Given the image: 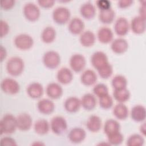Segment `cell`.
I'll list each match as a JSON object with an SVG mask.
<instances>
[{
  "instance_id": "cell-1",
  "label": "cell",
  "mask_w": 146,
  "mask_h": 146,
  "mask_svg": "<svg viewBox=\"0 0 146 146\" xmlns=\"http://www.w3.org/2000/svg\"><path fill=\"white\" fill-rule=\"evenodd\" d=\"M25 68L23 60L19 56L9 58L6 64V69L9 74L13 76H18L22 74Z\"/></svg>"
},
{
  "instance_id": "cell-2",
  "label": "cell",
  "mask_w": 146,
  "mask_h": 146,
  "mask_svg": "<svg viewBox=\"0 0 146 146\" xmlns=\"http://www.w3.org/2000/svg\"><path fill=\"white\" fill-rule=\"evenodd\" d=\"M17 129L16 117L10 113L3 115L0 121L1 135H9L14 133Z\"/></svg>"
},
{
  "instance_id": "cell-3",
  "label": "cell",
  "mask_w": 146,
  "mask_h": 146,
  "mask_svg": "<svg viewBox=\"0 0 146 146\" xmlns=\"http://www.w3.org/2000/svg\"><path fill=\"white\" fill-rule=\"evenodd\" d=\"M42 62L46 67L48 69L54 70L58 68L60 65L61 58L58 52L55 51L50 50L44 54Z\"/></svg>"
},
{
  "instance_id": "cell-4",
  "label": "cell",
  "mask_w": 146,
  "mask_h": 146,
  "mask_svg": "<svg viewBox=\"0 0 146 146\" xmlns=\"http://www.w3.org/2000/svg\"><path fill=\"white\" fill-rule=\"evenodd\" d=\"M52 17L53 21L56 24L63 25L70 21L71 12L68 8L59 6L53 10Z\"/></svg>"
},
{
  "instance_id": "cell-5",
  "label": "cell",
  "mask_w": 146,
  "mask_h": 146,
  "mask_svg": "<svg viewBox=\"0 0 146 146\" xmlns=\"http://www.w3.org/2000/svg\"><path fill=\"white\" fill-rule=\"evenodd\" d=\"M50 129L56 135H61L67 129V123L64 117L62 116H55L52 118L50 123Z\"/></svg>"
},
{
  "instance_id": "cell-6",
  "label": "cell",
  "mask_w": 146,
  "mask_h": 146,
  "mask_svg": "<svg viewBox=\"0 0 146 146\" xmlns=\"http://www.w3.org/2000/svg\"><path fill=\"white\" fill-rule=\"evenodd\" d=\"M14 43L15 46L21 50H28L33 46L34 39L29 34H20L15 37Z\"/></svg>"
},
{
  "instance_id": "cell-7",
  "label": "cell",
  "mask_w": 146,
  "mask_h": 146,
  "mask_svg": "<svg viewBox=\"0 0 146 146\" xmlns=\"http://www.w3.org/2000/svg\"><path fill=\"white\" fill-rule=\"evenodd\" d=\"M23 13L25 18L30 22H35L38 20L40 15L39 8L34 3H26L23 8Z\"/></svg>"
},
{
  "instance_id": "cell-8",
  "label": "cell",
  "mask_w": 146,
  "mask_h": 146,
  "mask_svg": "<svg viewBox=\"0 0 146 146\" xmlns=\"http://www.w3.org/2000/svg\"><path fill=\"white\" fill-rule=\"evenodd\" d=\"M1 88L2 91L9 95H15L20 91V85L13 78H6L1 83Z\"/></svg>"
},
{
  "instance_id": "cell-9",
  "label": "cell",
  "mask_w": 146,
  "mask_h": 146,
  "mask_svg": "<svg viewBox=\"0 0 146 146\" xmlns=\"http://www.w3.org/2000/svg\"><path fill=\"white\" fill-rule=\"evenodd\" d=\"M70 66L71 70L75 72L83 71L86 65L85 57L80 54H75L70 59Z\"/></svg>"
},
{
  "instance_id": "cell-10",
  "label": "cell",
  "mask_w": 146,
  "mask_h": 146,
  "mask_svg": "<svg viewBox=\"0 0 146 146\" xmlns=\"http://www.w3.org/2000/svg\"><path fill=\"white\" fill-rule=\"evenodd\" d=\"M91 62L92 66L98 70L109 63L108 58L106 53L102 51L95 52L91 57Z\"/></svg>"
},
{
  "instance_id": "cell-11",
  "label": "cell",
  "mask_w": 146,
  "mask_h": 146,
  "mask_svg": "<svg viewBox=\"0 0 146 146\" xmlns=\"http://www.w3.org/2000/svg\"><path fill=\"white\" fill-rule=\"evenodd\" d=\"M129 27L134 34H143L145 31V18L140 15L133 17L129 23Z\"/></svg>"
},
{
  "instance_id": "cell-12",
  "label": "cell",
  "mask_w": 146,
  "mask_h": 146,
  "mask_svg": "<svg viewBox=\"0 0 146 146\" xmlns=\"http://www.w3.org/2000/svg\"><path fill=\"white\" fill-rule=\"evenodd\" d=\"M17 128L20 131L29 130L33 124L31 116L27 113H21L16 117Z\"/></svg>"
},
{
  "instance_id": "cell-13",
  "label": "cell",
  "mask_w": 146,
  "mask_h": 146,
  "mask_svg": "<svg viewBox=\"0 0 146 146\" xmlns=\"http://www.w3.org/2000/svg\"><path fill=\"white\" fill-rule=\"evenodd\" d=\"M130 29L129 23L128 20L124 17L118 18L114 24V31L120 36L127 35Z\"/></svg>"
},
{
  "instance_id": "cell-14",
  "label": "cell",
  "mask_w": 146,
  "mask_h": 146,
  "mask_svg": "<svg viewBox=\"0 0 146 146\" xmlns=\"http://www.w3.org/2000/svg\"><path fill=\"white\" fill-rule=\"evenodd\" d=\"M86 137L85 130L80 127H74L72 128L68 135V138L71 143L79 144L84 141Z\"/></svg>"
},
{
  "instance_id": "cell-15",
  "label": "cell",
  "mask_w": 146,
  "mask_h": 146,
  "mask_svg": "<svg viewBox=\"0 0 146 146\" xmlns=\"http://www.w3.org/2000/svg\"><path fill=\"white\" fill-rule=\"evenodd\" d=\"M46 92L48 98L51 99H58L63 95V90L62 86L57 83H50L46 87Z\"/></svg>"
},
{
  "instance_id": "cell-16",
  "label": "cell",
  "mask_w": 146,
  "mask_h": 146,
  "mask_svg": "<svg viewBox=\"0 0 146 146\" xmlns=\"http://www.w3.org/2000/svg\"><path fill=\"white\" fill-rule=\"evenodd\" d=\"M37 109L39 112L43 115H50L52 113L55 108L52 100L49 99H42L37 103Z\"/></svg>"
},
{
  "instance_id": "cell-17",
  "label": "cell",
  "mask_w": 146,
  "mask_h": 146,
  "mask_svg": "<svg viewBox=\"0 0 146 146\" xmlns=\"http://www.w3.org/2000/svg\"><path fill=\"white\" fill-rule=\"evenodd\" d=\"M73 78L72 70L66 67L60 68L56 74L57 80L60 84L64 85L70 83L73 80Z\"/></svg>"
},
{
  "instance_id": "cell-18",
  "label": "cell",
  "mask_w": 146,
  "mask_h": 146,
  "mask_svg": "<svg viewBox=\"0 0 146 146\" xmlns=\"http://www.w3.org/2000/svg\"><path fill=\"white\" fill-rule=\"evenodd\" d=\"M85 27L84 22L79 18L74 17L70 20L68 25V30L73 35L81 34Z\"/></svg>"
},
{
  "instance_id": "cell-19",
  "label": "cell",
  "mask_w": 146,
  "mask_h": 146,
  "mask_svg": "<svg viewBox=\"0 0 146 146\" xmlns=\"http://www.w3.org/2000/svg\"><path fill=\"white\" fill-rule=\"evenodd\" d=\"M111 48L117 54H122L125 52L128 48V43L123 38H117L111 42Z\"/></svg>"
},
{
  "instance_id": "cell-20",
  "label": "cell",
  "mask_w": 146,
  "mask_h": 146,
  "mask_svg": "<svg viewBox=\"0 0 146 146\" xmlns=\"http://www.w3.org/2000/svg\"><path fill=\"white\" fill-rule=\"evenodd\" d=\"M28 96L32 99H39L43 94L44 89L43 86L38 82L30 83L26 89Z\"/></svg>"
},
{
  "instance_id": "cell-21",
  "label": "cell",
  "mask_w": 146,
  "mask_h": 146,
  "mask_svg": "<svg viewBox=\"0 0 146 146\" xmlns=\"http://www.w3.org/2000/svg\"><path fill=\"white\" fill-rule=\"evenodd\" d=\"M98 40L103 44H108L113 40V33L112 30L108 27H100L97 33Z\"/></svg>"
},
{
  "instance_id": "cell-22",
  "label": "cell",
  "mask_w": 146,
  "mask_h": 146,
  "mask_svg": "<svg viewBox=\"0 0 146 146\" xmlns=\"http://www.w3.org/2000/svg\"><path fill=\"white\" fill-rule=\"evenodd\" d=\"M81 106L87 110L92 111L95 109L97 104V99L96 96L91 93L85 94L80 99Z\"/></svg>"
},
{
  "instance_id": "cell-23",
  "label": "cell",
  "mask_w": 146,
  "mask_h": 146,
  "mask_svg": "<svg viewBox=\"0 0 146 146\" xmlns=\"http://www.w3.org/2000/svg\"><path fill=\"white\" fill-rule=\"evenodd\" d=\"M130 116L133 121L143 122L145 120L146 117L145 107L140 104L133 106L130 111Z\"/></svg>"
},
{
  "instance_id": "cell-24",
  "label": "cell",
  "mask_w": 146,
  "mask_h": 146,
  "mask_svg": "<svg viewBox=\"0 0 146 146\" xmlns=\"http://www.w3.org/2000/svg\"><path fill=\"white\" fill-rule=\"evenodd\" d=\"M80 107V99L76 96L68 97L66 99L64 103V109L69 113H75L78 112Z\"/></svg>"
},
{
  "instance_id": "cell-25",
  "label": "cell",
  "mask_w": 146,
  "mask_h": 146,
  "mask_svg": "<svg viewBox=\"0 0 146 146\" xmlns=\"http://www.w3.org/2000/svg\"><path fill=\"white\" fill-rule=\"evenodd\" d=\"M98 79L96 72L91 69L84 71L80 76L81 83L86 86H91L95 84Z\"/></svg>"
},
{
  "instance_id": "cell-26",
  "label": "cell",
  "mask_w": 146,
  "mask_h": 146,
  "mask_svg": "<svg viewBox=\"0 0 146 146\" xmlns=\"http://www.w3.org/2000/svg\"><path fill=\"white\" fill-rule=\"evenodd\" d=\"M96 10L95 6L91 2H86L80 7V14L86 19H93L96 15Z\"/></svg>"
},
{
  "instance_id": "cell-27",
  "label": "cell",
  "mask_w": 146,
  "mask_h": 146,
  "mask_svg": "<svg viewBox=\"0 0 146 146\" xmlns=\"http://www.w3.org/2000/svg\"><path fill=\"white\" fill-rule=\"evenodd\" d=\"M102 121L101 118L96 115H91L86 123V127L91 132H98L102 128Z\"/></svg>"
},
{
  "instance_id": "cell-28",
  "label": "cell",
  "mask_w": 146,
  "mask_h": 146,
  "mask_svg": "<svg viewBox=\"0 0 146 146\" xmlns=\"http://www.w3.org/2000/svg\"><path fill=\"white\" fill-rule=\"evenodd\" d=\"M96 40V36L95 34L90 31H84L80 35L79 42L80 44L86 47H89L92 46Z\"/></svg>"
},
{
  "instance_id": "cell-29",
  "label": "cell",
  "mask_w": 146,
  "mask_h": 146,
  "mask_svg": "<svg viewBox=\"0 0 146 146\" xmlns=\"http://www.w3.org/2000/svg\"><path fill=\"white\" fill-rule=\"evenodd\" d=\"M114 116L120 120H125L129 115V111L128 107L124 104L119 103L116 104L112 110Z\"/></svg>"
},
{
  "instance_id": "cell-30",
  "label": "cell",
  "mask_w": 146,
  "mask_h": 146,
  "mask_svg": "<svg viewBox=\"0 0 146 146\" xmlns=\"http://www.w3.org/2000/svg\"><path fill=\"white\" fill-rule=\"evenodd\" d=\"M34 129L36 133L39 135H44L48 132L50 129V125L47 120L40 119L35 122Z\"/></svg>"
},
{
  "instance_id": "cell-31",
  "label": "cell",
  "mask_w": 146,
  "mask_h": 146,
  "mask_svg": "<svg viewBox=\"0 0 146 146\" xmlns=\"http://www.w3.org/2000/svg\"><path fill=\"white\" fill-rule=\"evenodd\" d=\"M56 35L55 29L52 26H47L41 33V39L44 43L49 44L53 42Z\"/></svg>"
},
{
  "instance_id": "cell-32",
  "label": "cell",
  "mask_w": 146,
  "mask_h": 146,
  "mask_svg": "<svg viewBox=\"0 0 146 146\" xmlns=\"http://www.w3.org/2000/svg\"><path fill=\"white\" fill-rule=\"evenodd\" d=\"M103 130L104 133L107 136L111 133L120 131V124L115 119H109L107 120L104 124Z\"/></svg>"
},
{
  "instance_id": "cell-33",
  "label": "cell",
  "mask_w": 146,
  "mask_h": 146,
  "mask_svg": "<svg viewBox=\"0 0 146 146\" xmlns=\"http://www.w3.org/2000/svg\"><path fill=\"white\" fill-rule=\"evenodd\" d=\"M115 12L111 8L106 10L100 11L99 14V21L106 25L111 24L112 23L115 18Z\"/></svg>"
},
{
  "instance_id": "cell-34",
  "label": "cell",
  "mask_w": 146,
  "mask_h": 146,
  "mask_svg": "<svg viewBox=\"0 0 146 146\" xmlns=\"http://www.w3.org/2000/svg\"><path fill=\"white\" fill-rule=\"evenodd\" d=\"M131 96L129 91L127 88L114 90L113 92V98L118 103H124L128 101Z\"/></svg>"
},
{
  "instance_id": "cell-35",
  "label": "cell",
  "mask_w": 146,
  "mask_h": 146,
  "mask_svg": "<svg viewBox=\"0 0 146 146\" xmlns=\"http://www.w3.org/2000/svg\"><path fill=\"white\" fill-rule=\"evenodd\" d=\"M127 79L122 75H115L111 80V85L114 90H119L127 88Z\"/></svg>"
},
{
  "instance_id": "cell-36",
  "label": "cell",
  "mask_w": 146,
  "mask_h": 146,
  "mask_svg": "<svg viewBox=\"0 0 146 146\" xmlns=\"http://www.w3.org/2000/svg\"><path fill=\"white\" fill-rule=\"evenodd\" d=\"M145 140L143 135L134 133L129 136L126 141L128 146H142L144 145Z\"/></svg>"
},
{
  "instance_id": "cell-37",
  "label": "cell",
  "mask_w": 146,
  "mask_h": 146,
  "mask_svg": "<svg viewBox=\"0 0 146 146\" xmlns=\"http://www.w3.org/2000/svg\"><path fill=\"white\" fill-rule=\"evenodd\" d=\"M107 136V142L110 145H120L124 140V136L120 131L108 135Z\"/></svg>"
},
{
  "instance_id": "cell-38",
  "label": "cell",
  "mask_w": 146,
  "mask_h": 146,
  "mask_svg": "<svg viewBox=\"0 0 146 146\" xmlns=\"http://www.w3.org/2000/svg\"><path fill=\"white\" fill-rule=\"evenodd\" d=\"M98 98L99 104L102 108L104 110H108L113 106V99L109 94Z\"/></svg>"
},
{
  "instance_id": "cell-39",
  "label": "cell",
  "mask_w": 146,
  "mask_h": 146,
  "mask_svg": "<svg viewBox=\"0 0 146 146\" xmlns=\"http://www.w3.org/2000/svg\"><path fill=\"white\" fill-rule=\"evenodd\" d=\"M99 75L104 79H108L111 76V75L113 74V67L112 66L110 63H107L104 66L100 68L99 70H97Z\"/></svg>"
},
{
  "instance_id": "cell-40",
  "label": "cell",
  "mask_w": 146,
  "mask_h": 146,
  "mask_svg": "<svg viewBox=\"0 0 146 146\" xmlns=\"http://www.w3.org/2000/svg\"><path fill=\"white\" fill-rule=\"evenodd\" d=\"M93 93L95 96L100 98L108 94V87L104 83H98L93 88Z\"/></svg>"
},
{
  "instance_id": "cell-41",
  "label": "cell",
  "mask_w": 146,
  "mask_h": 146,
  "mask_svg": "<svg viewBox=\"0 0 146 146\" xmlns=\"http://www.w3.org/2000/svg\"><path fill=\"white\" fill-rule=\"evenodd\" d=\"M0 145L2 146H16L17 144L14 139L10 136H5L1 139Z\"/></svg>"
},
{
  "instance_id": "cell-42",
  "label": "cell",
  "mask_w": 146,
  "mask_h": 146,
  "mask_svg": "<svg viewBox=\"0 0 146 146\" xmlns=\"http://www.w3.org/2000/svg\"><path fill=\"white\" fill-rule=\"evenodd\" d=\"M96 5L98 8L102 10H106L111 8V2L107 0H99L96 2Z\"/></svg>"
},
{
  "instance_id": "cell-43",
  "label": "cell",
  "mask_w": 146,
  "mask_h": 146,
  "mask_svg": "<svg viewBox=\"0 0 146 146\" xmlns=\"http://www.w3.org/2000/svg\"><path fill=\"white\" fill-rule=\"evenodd\" d=\"M15 3L14 0H2L1 2V7L4 10H9L14 6Z\"/></svg>"
},
{
  "instance_id": "cell-44",
  "label": "cell",
  "mask_w": 146,
  "mask_h": 146,
  "mask_svg": "<svg viewBox=\"0 0 146 146\" xmlns=\"http://www.w3.org/2000/svg\"><path fill=\"white\" fill-rule=\"evenodd\" d=\"M10 27L7 22L4 20H1V37L5 36L9 32Z\"/></svg>"
},
{
  "instance_id": "cell-45",
  "label": "cell",
  "mask_w": 146,
  "mask_h": 146,
  "mask_svg": "<svg viewBox=\"0 0 146 146\" xmlns=\"http://www.w3.org/2000/svg\"><path fill=\"white\" fill-rule=\"evenodd\" d=\"M38 3L42 8L49 9L54 5L55 1L53 0H39Z\"/></svg>"
},
{
  "instance_id": "cell-46",
  "label": "cell",
  "mask_w": 146,
  "mask_h": 146,
  "mask_svg": "<svg viewBox=\"0 0 146 146\" xmlns=\"http://www.w3.org/2000/svg\"><path fill=\"white\" fill-rule=\"evenodd\" d=\"M132 3V0H120L117 2V6L120 9H126L131 6Z\"/></svg>"
},
{
  "instance_id": "cell-47",
  "label": "cell",
  "mask_w": 146,
  "mask_h": 146,
  "mask_svg": "<svg viewBox=\"0 0 146 146\" xmlns=\"http://www.w3.org/2000/svg\"><path fill=\"white\" fill-rule=\"evenodd\" d=\"M0 55H1V62H2L3 60L5 59L7 56V51L6 48L4 47H3L2 45L1 46Z\"/></svg>"
},
{
  "instance_id": "cell-48",
  "label": "cell",
  "mask_w": 146,
  "mask_h": 146,
  "mask_svg": "<svg viewBox=\"0 0 146 146\" xmlns=\"http://www.w3.org/2000/svg\"><path fill=\"white\" fill-rule=\"evenodd\" d=\"M145 4H142L140 5V7L139 8V15L142 17H144V18H145Z\"/></svg>"
},
{
  "instance_id": "cell-49",
  "label": "cell",
  "mask_w": 146,
  "mask_h": 146,
  "mask_svg": "<svg viewBox=\"0 0 146 146\" xmlns=\"http://www.w3.org/2000/svg\"><path fill=\"white\" fill-rule=\"evenodd\" d=\"M145 123H143L140 127V131L141 133L143 134V136H144L145 135Z\"/></svg>"
}]
</instances>
